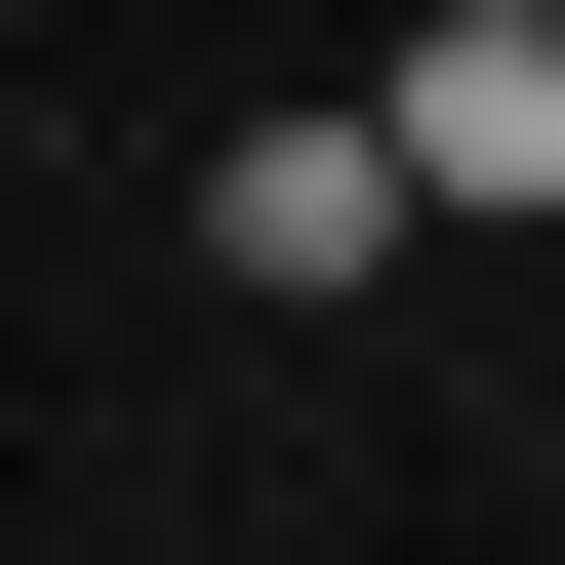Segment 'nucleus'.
<instances>
[{
	"label": "nucleus",
	"mask_w": 565,
	"mask_h": 565,
	"mask_svg": "<svg viewBox=\"0 0 565 565\" xmlns=\"http://www.w3.org/2000/svg\"><path fill=\"white\" fill-rule=\"evenodd\" d=\"M404 202H565V0H404Z\"/></svg>",
	"instance_id": "obj_1"
},
{
	"label": "nucleus",
	"mask_w": 565,
	"mask_h": 565,
	"mask_svg": "<svg viewBox=\"0 0 565 565\" xmlns=\"http://www.w3.org/2000/svg\"><path fill=\"white\" fill-rule=\"evenodd\" d=\"M202 282H282V323L404 282V121H243V162H202Z\"/></svg>",
	"instance_id": "obj_2"
}]
</instances>
